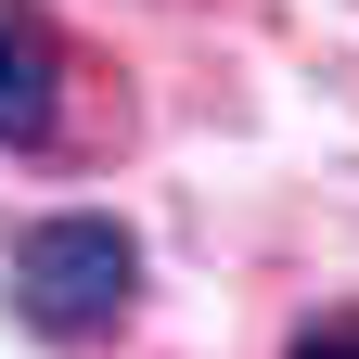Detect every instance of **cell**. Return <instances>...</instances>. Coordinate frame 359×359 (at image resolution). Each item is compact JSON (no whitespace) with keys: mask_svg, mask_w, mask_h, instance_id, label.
<instances>
[{"mask_svg":"<svg viewBox=\"0 0 359 359\" xmlns=\"http://www.w3.org/2000/svg\"><path fill=\"white\" fill-rule=\"evenodd\" d=\"M65 90H77V52L39 0H0V154H52L65 142Z\"/></svg>","mask_w":359,"mask_h":359,"instance_id":"2","label":"cell"},{"mask_svg":"<svg viewBox=\"0 0 359 359\" xmlns=\"http://www.w3.org/2000/svg\"><path fill=\"white\" fill-rule=\"evenodd\" d=\"M283 359H359V308H308L283 334Z\"/></svg>","mask_w":359,"mask_h":359,"instance_id":"3","label":"cell"},{"mask_svg":"<svg viewBox=\"0 0 359 359\" xmlns=\"http://www.w3.org/2000/svg\"><path fill=\"white\" fill-rule=\"evenodd\" d=\"M0 308L39 346H103L128 308H142V231L116 205H52L0 231Z\"/></svg>","mask_w":359,"mask_h":359,"instance_id":"1","label":"cell"}]
</instances>
